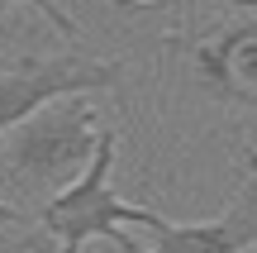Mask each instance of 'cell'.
Masks as SVG:
<instances>
[{
  "label": "cell",
  "instance_id": "1",
  "mask_svg": "<svg viewBox=\"0 0 257 253\" xmlns=\"http://www.w3.org/2000/svg\"><path fill=\"white\" fill-rule=\"evenodd\" d=\"M95 143H100V105L91 101V91L57 96L24 115L15 129H5L0 182L15 196L48 201L91 162Z\"/></svg>",
  "mask_w": 257,
  "mask_h": 253
},
{
  "label": "cell",
  "instance_id": "10",
  "mask_svg": "<svg viewBox=\"0 0 257 253\" xmlns=\"http://www.w3.org/2000/svg\"><path fill=\"white\" fill-rule=\"evenodd\" d=\"M5 5H10V0H0V15H5Z\"/></svg>",
  "mask_w": 257,
  "mask_h": 253
},
{
  "label": "cell",
  "instance_id": "3",
  "mask_svg": "<svg viewBox=\"0 0 257 253\" xmlns=\"http://www.w3.org/2000/svg\"><path fill=\"white\" fill-rule=\"evenodd\" d=\"M167 53L186 57V72L210 101L257 115V0H233L229 15L195 34H172Z\"/></svg>",
  "mask_w": 257,
  "mask_h": 253
},
{
  "label": "cell",
  "instance_id": "5",
  "mask_svg": "<svg viewBox=\"0 0 257 253\" xmlns=\"http://www.w3.org/2000/svg\"><path fill=\"white\" fill-rule=\"evenodd\" d=\"M153 234V248L162 253H238L257 244V182L243 187V196H233V206L214 220H200V225H172L162 220Z\"/></svg>",
  "mask_w": 257,
  "mask_h": 253
},
{
  "label": "cell",
  "instance_id": "2",
  "mask_svg": "<svg viewBox=\"0 0 257 253\" xmlns=\"http://www.w3.org/2000/svg\"><path fill=\"white\" fill-rule=\"evenodd\" d=\"M114 153H119V134L100 129V143H95L91 162H86L62 191H53V196L43 201L38 229H43L57 248L76 253L81 244H91V239H110V244H119L124 253H143V244L128 234V225H138V229H157L162 225L157 210L134 206V201H124L119 191L110 187Z\"/></svg>",
  "mask_w": 257,
  "mask_h": 253
},
{
  "label": "cell",
  "instance_id": "9",
  "mask_svg": "<svg viewBox=\"0 0 257 253\" xmlns=\"http://www.w3.org/2000/svg\"><path fill=\"white\" fill-rule=\"evenodd\" d=\"M119 5H162V0H119Z\"/></svg>",
  "mask_w": 257,
  "mask_h": 253
},
{
  "label": "cell",
  "instance_id": "6",
  "mask_svg": "<svg viewBox=\"0 0 257 253\" xmlns=\"http://www.w3.org/2000/svg\"><path fill=\"white\" fill-rule=\"evenodd\" d=\"M19 5H34V10H38L43 19H53V29H57L62 38H81V29H76V19L67 15L62 5H53V0H19Z\"/></svg>",
  "mask_w": 257,
  "mask_h": 253
},
{
  "label": "cell",
  "instance_id": "8",
  "mask_svg": "<svg viewBox=\"0 0 257 253\" xmlns=\"http://www.w3.org/2000/svg\"><path fill=\"white\" fill-rule=\"evenodd\" d=\"M238 162H243V167H248L252 177H257V148H243V153H238Z\"/></svg>",
  "mask_w": 257,
  "mask_h": 253
},
{
  "label": "cell",
  "instance_id": "4",
  "mask_svg": "<svg viewBox=\"0 0 257 253\" xmlns=\"http://www.w3.org/2000/svg\"><path fill=\"white\" fill-rule=\"evenodd\" d=\"M119 81H124L119 57H76V53L15 57L10 67H0V139L24 115H34L38 105L57 101V96H72V91L100 96V91H114Z\"/></svg>",
  "mask_w": 257,
  "mask_h": 253
},
{
  "label": "cell",
  "instance_id": "7",
  "mask_svg": "<svg viewBox=\"0 0 257 253\" xmlns=\"http://www.w3.org/2000/svg\"><path fill=\"white\" fill-rule=\"evenodd\" d=\"M19 225H34V215H29V210H19L15 201L0 196V229H19Z\"/></svg>",
  "mask_w": 257,
  "mask_h": 253
}]
</instances>
